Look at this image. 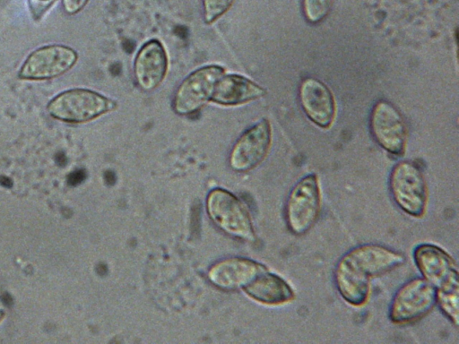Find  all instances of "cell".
I'll use <instances>...</instances> for the list:
<instances>
[{
    "label": "cell",
    "mask_w": 459,
    "mask_h": 344,
    "mask_svg": "<svg viewBox=\"0 0 459 344\" xmlns=\"http://www.w3.org/2000/svg\"><path fill=\"white\" fill-rule=\"evenodd\" d=\"M109 71L112 75L117 76L119 75L121 73V64L118 63H115L110 65Z\"/></svg>",
    "instance_id": "f546056e"
},
{
    "label": "cell",
    "mask_w": 459,
    "mask_h": 344,
    "mask_svg": "<svg viewBox=\"0 0 459 344\" xmlns=\"http://www.w3.org/2000/svg\"><path fill=\"white\" fill-rule=\"evenodd\" d=\"M266 90L240 75L222 76L216 83L211 100L221 105H238L265 95Z\"/></svg>",
    "instance_id": "e0dca14e"
},
{
    "label": "cell",
    "mask_w": 459,
    "mask_h": 344,
    "mask_svg": "<svg viewBox=\"0 0 459 344\" xmlns=\"http://www.w3.org/2000/svg\"><path fill=\"white\" fill-rule=\"evenodd\" d=\"M200 206L195 204L192 209L191 227L195 234L200 230Z\"/></svg>",
    "instance_id": "cb8c5ba5"
},
{
    "label": "cell",
    "mask_w": 459,
    "mask_h": 344,
    "mask_svg": "<svg viewBox=\"0 0 459 344\" xmlns=\"http://www.w3.org/2000/svg\"><path fill=\"white\" fill-rule=\"evenodd\" d=\"M413 259L422 278L436 288L458 271L454 259L434 244L418 245L413 251Z\"/></svg>",
    "instance_id": "9a60e30c"
},
{
    "label": "cell",
    "mask_w": 459,
    "mask_h": 344,
    "mask_svg": "<svg viewBox=\"0 0 459 344\" xmlns=\"http://www.w3.org/2000/svg\"><path fill=\"white\" fill-rule=\"evenodd\" d=\"M116 104L89 90L74 89L55 97L48 105L49 114L59 120L82 123L113 109Z\"/></svg>",
    "instance_id": "277c9868"
},
{
    "label": "cell",
    "mask_w": 459,
    "mask_h": 344,
    "mask_svg": "<svg viewBox=\"0 0 459 344\" xmlns=\"http://www.w3.org/2000/svg\"><path fill=\"white\" fill-rule=\"evenodd\" d=\"M89 0H62L63 7L68 14H74L80 12Z\"/></svg>",
    "instance_id": "7402d4cb"
},
{
    "label": "cell",
    "mask_w": 459,
    "mask_h": 344,
    "mask_svg": "<svg viewBox=\"0 0 459 344\" xmlns=\"http://www.w3.org/2000/svg\"><path fill=\"white\" fill-rule=\"evenodd\" d=\"M56 0H28L30 13L35 20H39Z\"/></svg>",
    "instance_id": "44dd1931"
},
{
    "label": "cell",
    "mask_w": 459,
    "mask_h": 344,
    "mask_svg": "<svg viewBox=\"0 0 459 344\" xmlns=\"http://www.w3.org/2000/svg\"><path fill=\"white\" fill-rule=\"evenodd\" d=\"M370 131L385 150L395 156L403 155L408 130L402 114L392 103L382 99L375 104L370 116Z\"/></svg>",
    "instance_id": "8992f818"
},
{
    "label": "cell",
    "mask_w": 459,
    "mask_h": 344,
    "mask_svg": "<svg viewBox=\"0 0 459 344\" xmlns=\"http://www.w3.org/2000/svg\"><path fill=\"white\" fill-rule=\"evenodd\" d=\"M299 102L307 116L321 128H329L334 121L336 105L330 89L316 78H306L299 89Z\"/></svg>",
    "instance_id": "30bf717a"
},
{
    "label": "cell",
    "mask_w": 459,
    "mask_h": 344,
    "mask_svg": "<svg viewBox=\"0 0 459 344\" xmlns=\"http://www.w3.org/2000/svg\"><path fill=\"white\" fill-rule=\"evenodd\" d=\"M0 185L4 187H12L13 186V181L4 176H0Z\"/></svg>",
    "instance_id": "4dcf8cb0"
},
{
    "label": "cell",
    "mask_w": 459,
    "mask_h": 344,
    "mask_svg": "<svg viewBox=\"0 0 459 344\" xmlns=\"http://www.w3.org/2000/svg\"><path fill=\"white\" fill-rule=\"evenodd\" d=\"M243 289L254 300L269 305H283L295 298L291 286L268 270L255 276Z\"/></svg>",
    "instance_id": "2e32d148"
},
{
    "label": "cell",
    "mask_w": 459,
    "mask_h": 344,
    "mask_svg": "<svg viewBox=\"0 0 459 344\" xmlns=\"http://www.w3.org/2000/svg\"><path fill=\"white\" fill-rule=\"evenodd\" d=\"M370 277L364 273L345 254L337 262L333 280L344 301L353 306L365 305L370 293Z\"/></svg>",
    "instance_id": "8fae6325"
},
{
    "label": "cell",
    "mask_w": 459,
    "mask_h": 344,
    "mask_svg": "<svg viewBox=\"0 0 459 344\" xmlns=\"http://www.w3.org/2000/svg\"><path fill=\"white\" fill-rule=\"evenodd\" d=\"M223 74V68L218 65L205 66L192 73L176 92L173 102L175 112L189 115L197 111L211 99L214 87Z\"/></svg>",
    "instance_id": "52a82bcc"
},
{
    "label": "cell",
    "mask_w": 459,
    "mask_h": 344,
    "mask_svg": "<svg viewBox=\"0 0 459 344\" xmlns=\"http://www.w3.org/2000/svg\"><path fill=\"white\" fill-rule=\"evenodd\" d=\"M87 174L84 169H76L67 176V184L71 186H76L86 179Z\"/></svg>",
    "instance_id": "603a6c76"
},
{
    "label": "cell",
    "mask_w": 459,
    "mask_h": 344,
    "mask_svg": "<svg viewBox=\"0 0 459 344\" xmlns=\"http://www.w3.org/2000/svg\"><path fill=\"white\" fill-rule=\"evenodd\" d=\"M175 33L178 38L182 39H185L188 37V30L186 27L183 26H177L175 28Z\"/></svg>",
    "instance_id": "4316f807"
},
{
    "label": "cell",
    "mask_w": 459,
    "mask_h": 344,
    "mask_svg": "<svg viewBox=\"0 0 459 344\" xmlns=\"http://www.w3.org/2000/svg\"><path fill=\"white\" fill-rule=\"evenodd\" d=\"M3 315H4V314L2 312H0V321L3 318Z\"/></svg>",
    "instance_id": "d6a6232c"
},
{
    "label": "cell",
    "mask_w": 459,
    "mask_h": 344,
    "mask_svg": "<svg viewBox=\"0 0 459 344\" xmlns=\"http://www.w3.org/2000/svg\"><path fill=\"white\" fill-rule=\"evenodd\" d=\"M1 300L3 302V304L6 306H12L13 304V297L10 294L8 293H4L2 296H1Z\"/></svg>",
    "instance_id": "f1b7e54d"
},
{
    "label": "cell",
    "mask_w": 459,
    "mask_h": 344,
    "mask_svg": "<svg viewBox=\"0 0 459 344\" xmlns=\"http://www.w3.org/2000/svg\"><path fill=\"white\" fill-rule=\"evenodd\" d=\"M389 191L395 205L405 214L422 217L428 204V187L420 168L413 162L403 160L392 169Z\"/></svg>",
    "instance_id": "7a4b0ae2"
},
{
    "label": "cell",
    "mask_w": 459,
    "mask_h": 344,
    "mask_svg": "<svg viewBox=\"0 0 459 344\" xmlns=\"http://www.w3.org/2000/svg\"><path fill=\"white\" fill-rule=\"evenodd\" d=\"M333 0H302L303 14L310 23H318L329 13Z\"/></svg>",
    "instance_id": "d6986e66"
},
{
    "label": "cell",
    "mask_w": 459,
    "mask_h": 344,
    "mask_svg": "<svg viewBox=\"0 0 459 344\" xmlns=\"http://www.w3.org/2000/svg\"><path fill=\"white\" fill-rule=\"evenodd\" d=\"M104 181L107 185L112 186L117 182V176L112 170H106L103 175Z\"/></svg>",
    "instance_id": "d4e9b609"
},
{
    "label": "cell",
    "mask_w": 459,
    "mask_h": 344,
    "mask_svg": "<svg viewBox=\"0 0 459 344\" xmlns=\"http://www.w3.org/2000/svg\"><path fill=\"white\" fill-rule=\"evenodd\" d=\"M436 287L422 277L413 278L395 292L388 317L395 324L412 323L427 315L436 305Z\"/></svg>",
    "instance_id": "3957f363"
},
{
    "label": "cell",
    "mask_w": 459,
    "mask_h": 344,
    "mask_svg": "<svg viewBox=\"0 0 459 344\" xmlns=\"http://www.w3.org/2000/svg\"><path fill=\"white\" fill-rule=\"evenodd\" d=\"M346 254L368 277L389 272L405 262L402 253L378 244L359 245Z\"/></svg>",
    "instance_id": "4fadbf2b"
},
{
    "label": "cell",
    "mask_w": 459,
    "mask_h": 344,
    "mask_svg": "<svg viewBox=\"0 0 459 344\" xmlns=\"http://www.w3.org/2000/svg\"><path fill=\"white\" fill-rule=\"evenodd\" d=\"M56 162L63 167V166H65L66 163H67V159H66V156L65 155L64 152L60 151L58 153H56Z\"/></svg>",
    "instance_id": "83f0119b"
},
{
    "label": "cell",
    "mask_w": 459,
    "mask_h": 344,
    "mask_svg": "<svg viewBox=\"0 0 459 344\" xmlns=\"http://www.w3.org/2000/svg\"><path fill=\"white\" fill-rule=\"evenodd\" d=\"M436 305L443 314L455 325L459 323V275L452 274L436 288Z\"/></svg>",
    "instance_id": "ac0fdd59"
},
{
    "label": "cell",
    "mask_w": 459,
    "mask_h": 344,
    "mask_svg": "<svg viewBox=\"0 0 459 344\" xmlns=\"http://www.w3.org/2000/svg\"><path fill=\"white\" fill-rule=\"evenodd\" d=\"M76 60L75 51L68 47L46 46L33 51L27 57L19 76L29 80L54 78L72 68Z\"/></svg>",
    "instance_id": "ba28073f"
},
{
    "label": "cell",
    "mask_w": 459,
    "mask_h": 344,
    "mask_svg": "<svg viewBox=\"0 0 459 344\" xmlns=\"http://www.w3.org/2000/svg\"><path fill=\"white\" fill-rule=\"evenodd\" d=\"M122 47L126 53L131 54L135 47V44L132 39H126L123 41Z\"/></svg>",
    "instance_id": "484cf974"
},
{
    "label": "cell",
    "mask_w": 459,
    "mask_h": 344,
    "mask_svg": "<svg viewBox=\"0 0 459 344\" xmlns=\"http://www.w3.org/2000/svg\"><path fill=\"white\" fill-rule=\"evenodd\" d=\"M168 69V58L164 47L158 40L145 43L134 61V75L138 85L152 90L163 81Z\"/></svg>",
    "instance_id": "5bb4252c"
},
{
    "label": "cell",
    "mask_w": 459,
    "mask_h": 344,
    "mask_svg": "<svg viewBox=\"0 0 459 344\" xmlns=\"http://www.w3.org/2000/svg\"><path fill=\"white\" fill-rule=\"evenodd\" d=\"M234 0H204V20L207 23H212L225 13Z\"/></svg>",
    "instance_id": "ffe728a7"
},
{
    "label": "cell",
    "mask_w": 459,
    "mask_h": 344,
    "mask_svg": "<svg viewBox=\"0 0 459 344\" xmlns=\"http://www.w3.org/2000/svg\"><path fill=\"white\" fill-rule=\"evenodd\" d=\"M322 196L315 173L301 177L290 189L285 203L284 217L288 229L295 236L308 232L321 211Z\"/></svg>",
    "instance_id": "6da1fadb"
},
{
    "label": "cell",
    "mask_w": 459,
    "mask_h": 344,
    "mask_svg": "<svg viewBox=\"0 0 459 344\" xmlns=\"http://www.w3.org/2000/svg\"><path fill=\"white\" fill-rule=\"evenodd\" d=\"M271 142V125L267 119H263L237 141L230 156V167L238 172L254 168L266 157Z\"/></svg>",
    "instance_id": "9c48e42d"
},
{
    "label": "cell",
    "mask_w": 459,
    "mask_h": 344,
    "mask_svg": "<svg viewBox=\"0 0 459 344\" xmlns=\"http://www.w3.org/2000/svg\"><path fill=\"white\" fill-rule=\"evenodd\" d=\"M207 211L225 233L244 240H254L251 219L241 202L228 191L213 189L207 196Z\"/></svg>",
    "instance_id": "5b68a950"
},
{
    "label": "cell",
    "mask_w": 459,
    "mask_h": 344,
    "mask_svg": "<svg viewBox=\"0 0 459 344\" xmlns=\"http://www.w3.org/2000/svg\"><path fill=\"white\" fill-rule=\"evenodd\" d=\"M267 268L247 258H230L214 264L208 271L209 280L216 287L231 290L244 288Z\"/></svg>",
    "instance_id": "7c38bea8"
},
{
    "label": "cell",
    "mask_w": 459,
    "mask_h": 344,
    "mask_svg": "<svg viewBox=\"0 0 459 344\" xmlns=\"http://www.w3.org/2000/svg\"><path fill=\"white\" fill-rule=\"evenodd\" d=\"M96 271L99 275L103 276L107 273L108 268H107L106 264L100 263L97 265Z\"/></svg>",
    "instance_id": "1f68e13d"
}]
</instances>
